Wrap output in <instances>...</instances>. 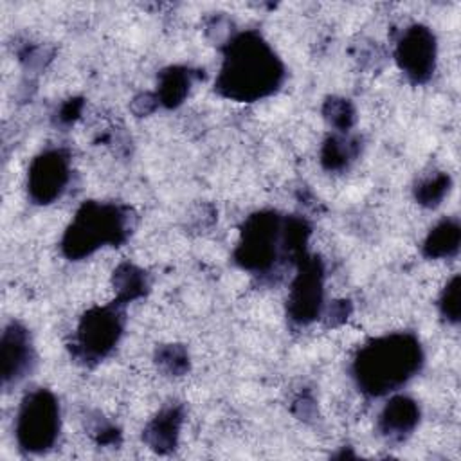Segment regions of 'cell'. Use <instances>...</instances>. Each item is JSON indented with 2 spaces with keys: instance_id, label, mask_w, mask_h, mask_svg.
<instances>
[{
  "instance_id": "6da1fadb",
  "label": "cell",
  "mask_w": 461,
  "mask_h": 461,
  "mask_svg": "<svg viewBox=\"0 0 461 461\" xmlns=\"http://www.w3.org/2000/svg\"><path fill=\"white\" fill-rule=\"evenodd\" d=\"M283 79V65L256 32L230 40L216 88L236 101H254L274 92Z\"/></svg>"
},
{
  "instance_id": "7a4b0ae2",
  "label": "cell",
  "mask_w": 461,
  "mask_h": 461,
  "mask_svg": "<svg viewBox=\"0 0 461 461\" xmlns=\"http://www.w3.org/2000/svg\"><path fill=\"white\" fill-rule=\"evenodd\" d=\"M421 360L418 339L409 333H394L366 344L355 358L353 371L364 393L382 396L414 376Z\"/></svg>"
},
{
  "instance_id": "3957f363",
  "label": "cell",
  "mask_w": 461,
  "mask_h": 461,
  "mask_svg": "<svg viewBox=\"0 0 461 461\" xmlns=\"http://www.w3.org/2000/svg\"><path fill=\"white\" fill-rule=\"evenodd\" d=\"M128 230V214L117 205L85 203L70 223L63 249L70 258H83L103 243H119Z\"/></svg>"
},
{
  "instance_id": "277c9868",
  "label": "cell",
  "mask_w": 461,
  "mask_h": 461,
  "mask_svg": "<svg viewBox=\"0 0 461 461\" xmlns=\"http://www.w3.org/2000/svg\"><path fill=\"white\" fill-rule=\"evenodd\" d=\"M58 432L59 407L56 398L45 389L27 394L16 420V436L22 448L43 452L54 445Z\"/></svg>"
},
{
  "instance_id": "5b68a950",
  "label": "cell",
  "mask_w": 461,
  "mask_h": 461,
  "mask_svg": "<svg viewBox=\"0 0 461 461\" xmlns=\"http://www.w3.org/2000/svg\"><path fill=\"white\" fill-rule=\"evenodd\" d=\"M281 221L274 212H258L243 227L236 258L249 270H267L277 258L281 247H288L286 234L281 236Z\"/></svg>"
},
{
  "instance_id": "8992f818",
  "label": "cell",
  "mask_w": 461,
  "mask_h": 461,
  "mask_svg": "<svg viewBox=\"0 0 461 461\" xmlns=\"http://www.w3.org/2000/svg\"><path fill=\"white\" fill-rule=\"evenodd\" d=\"M122 330L117 306H104L88 312L77 330L81 351L90 358L104 357L117 342Z\"/></svg>"
},
{
  "instance_id": "52a82bcc",
  "label": "cell",
  "mask_w": 461,
  "mask_h": 461,
  "mask_svg": "<svg viewBox=\"0 0 461 461\" xmlns=\"http://www.w3.org/2000/svg\"><path fill=\"white\" fill-rule=\"evenodd\" d=\"M396 59L400 68L414 81L421 83L430 77L436 61L434 34L423 25L409 27L398 41Z\"/></svg>"
},
{
  "instance_id": "ba28073f",
  "label": "cell",
  "mask_w": 461,
  "mask_h": 461,
  "mask_svg": "<svg viewBox=\"0 0 461 461\" xmlns=\"http://www.w3.org/2000/svg\"><path fill=\"white\" fill-rule=\"evenodd\" d=\"M68 182V158L59 149L41 153L29 171V193L34 202L56 200Z\"/></svg>"
},
{
  "instance_id": "9c48e42d",
  "label": "cell",
  "mask_w": 461,
  "mask_h": 461,
  "mask_svg": "<svg viewBox=\"0 0 461 461\" xmlns=\"http://www.w3.org/2000/svg\"><path fill=\"white\" fill-rule=\"evenodd\" d=\"M322 303V272L315 259L301 267L297 279L292 285L288 306L290 315L297 322H310L319 315Z\"/></svg>"
},
{
  "instance_id": "30bf717a",
  "label": "cell",
  "mask_w": 461,
  "mask_h": 461,
  "mask_svg": "<svg viewBox=\"0 0 461 461\" xmlns=\"http://www.w3.org/2000/svg\"><path fill=\"white\" fill-rule=\"evenodd\" d=\"M420 418V409L407 396H394L380 414V430L387 439L402 441L412 432Z\"/></svg>"
},
{
  "instance_id": "8fae6325",
  "label": "cell",
  "mask_w": 461,
  "mask_h": 461,
  "mask_svg": "<svg viewBox=\"0 0 461 461\" xmlns=\"http://www.w3.org/2000/svg\"><path fill=\"white\" fill-rule=\"evenodd\" d=\"M31 358V344L25 330L13 324L5 330L2 339V367H4V380L20 378L22 373L29 367Z\"/></svg>"
},
{
  "instance_id": "7c38bea8",
  "label": "cell",
  "mask_w": 461,
  "mask_h": 461,
  "mask_svg": "<svg viewBox=\"0 0 461 461\" xmlns=\"http://www.w3.org/2000/svg\"><path fill=\"white\" fill-rule=\"evenodd\" d=\"M459 247V225L457 220L441 221L427 238L425 252L430 258H448L457 252Z\"/></svg>"
},
{
  "instance_id": "4fadbf2b",
  "label": "cell",
  "mask_w": 461,
  "mask_h": 461,
  "mask_svg": "<svg viewBox=\"0 0 461 461\" xmlns=\"http://www.w3.org/2000/svg\"><path fill=\"white\" fill-rule=\"evenodd\" d=\"M178 425H180V416L175 409L164 411L160 416H157V420L149 425L148 432H146V439L149 441V445L157 450H162L164 447L171 448L175 445V438L178 432Z\"/></svg>"
},
{
  "instance_id": "5bb4252c",
  "label": "cell",
  "mask_w": 461,
  "mask_h": 461,
  "mask_svg": "<svg viewBox=\"0 0 461 461\" xmlns=\"http://www.w3.org/2000/svg\"><path fill=\"white\" fill-rule=\"evenodd\" d=\"M189 90V74L180 68H169L162 72L158 85V97L164 104L175 106L178 104Z\"/></svg>"
},
{
  "instance_id": "9a60e30c",
  "label": "cell",
  "mask_w": 461,
  "mask_h": 461,
  "mask_svg": "<svg viewBox=\"0 0 461 461\" xmlns=\"http://www.w3.org/2000/svg\"><path fill=\"white\" fill-rule=\"evenodd\" d=\"M448 187H450V178L448 175H443V173H436L429 178H425L418 189H416V198L425 203V205H438L445 193H448Z\"/></svg>"
},
{
  "instance_id": "2e32d148",
  "label": "cell",
  "mask_w": 461,
  "mask_h": 461,
  "mask_svg": "<svg viewBox=\"0 0 461 461\" xmlns=\"http://www.w3.org/2000/svg\"><path fill=\"white\" fill-rule=\"evenodd\" d=\"M144 285L146 283L142 279V272L133 268V267H130V265L121 267L119 272L115 274V286L121 292L122 299L137 297L139 294H142Z\"/></svg>"
},
{
  "instance_id": "e0dca14e",
  "label": "cell",
  "mask_w": 461,
  "mask_h": 461,
  "mask_svg": "<svg viewBox=\"0 0 461 461\" xmlns=\"http://www.w3.org/2000/svg\"><path fill=\"white\" fill-rule=\"evenodd\" d=\"M351 157V146L346 144L344 139L331 137L322 151V160L328 167H340L344 166Z\"/></svg>"
},
{
  "instance_id": "ac0fdd59",
  "label": "cell",
  "mask_w": 461,
  "mask_h": 461,
  "mask_svg": "<svg viewBox=\"0 0 461 461\" xmlns=\"http://www.w3.org/2000/svg\"><path fill=\"white\" fill-rule=\"evenodd\" d=\"M457 286H459V277L454 276L452 281L447 285L439 303L443 315L452 322L459 321V288Z\"/></svg>"
},
{
  "instance_id": "d6986e66",
  "label": "cell",
  "mask_w": 461,
  "mask_h": 461,
  "mask_svg": "<svg viewBox=\"0 0 461 461\" xmlns=\"http://www.w3.org/2000/svg\"><path fill=\"white\" fill-rule=\"evenodd\" d=\"M330 121L339 126V128H348L351 124V119H353V110L349 106V103H346L344 99L340 101H331L330 104Z\"/></svg>"
}]
</instances>
